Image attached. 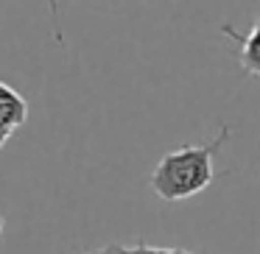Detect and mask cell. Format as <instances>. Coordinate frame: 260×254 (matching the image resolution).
<instances>
[{
    "instance_id": "obj_1",
    "label": "cell",
    "mask_w": 260,
    "mask_h": 254,
    "mask_svg": "<svg viewBox=\"0 0 260 254\" xmlns=\"http://www.w3.org/2000/svg\"><path fill=\"white\" fill-rule=\"evenodd\" d=\"M230 140V129L221 126L218 134L202 146H179L174 151L162 154L157 168L148 176V187L162 201H185L199 196L215 182V154Z\"/></svg>"
},
{
    "instance_id": "obj_3",
    "label": "cell",
    "mask_w": 260,
    "mask_h": 254,
    "mask_svg": "<svg viewBox=\"0 0 260 254\" xmlns=\"http://www.w3.org/2000/svg\"><path fill=\"white\" fill-rule=\"evenodd\" d=\"M25 118H28V103H25V98L17 90H12L9 84L0 81V126L9 134H14L25 123Z\"/></svg>"
},
{
    "instance_id": "obj_5",
    "label": "cell",
    "mask_w": 260,
    "mask_h": 254,
    "mask_svg": "<svg viewBox=\"0 0 260 254\" xmlns=\"http://www.w3.org/2000/svg\"><path fill=\"white\" fill-rule=\"evenodd\" d=\"M48 3V12H51V25H53V40L59 45H64V37H62V25H59V0H45Z\"/></svg>"
},
{
    "instance_id": "obj_6",
    "label": "cell",
    "mask_w": 260,
    "mask_h": 254,
    "mask_svg": "<svg viewBox=\"0 0 260 254\" xmlns=\"http://www.w3.org/2000/svg\"><path fill=\"white\" fill-rule=\"evenodd\" d=\"M9 137H12V134H9V131L3 129V126H0V148H3V146L9 142Z\"/></svg>"
},
{
    "instance_id": "obj_2",
    "label": "cell",
    "mask_w": 260,
    "mask_h": 254,
    "mask_svg": "<svg viewBox=\"0 0 260 254\" xmlns=\"http://www.w3.org/2000/svg\"><path fill=\"white\" fill-rule=\"evenodd\" d=\"M221 31H224L230 40L238 42V64H241L243 73L260 76V20H254L246 34L230 28V25H224Z\"/></svg>"
},
{
    "instance_id": "obj_7",
    "label": "cell",
    "mask_w": 260,
    "mask_h": 254,
    "mask_svg": "<svg viewBox=\"0 0 260 254\" xmlns=\"http://www.w3.org/2000/svg\"><path fill=\"white\" fill-rule=\"evenodd\" d=\"M3 226H6V221H3V215H0V235H3Z\"/></svg>"
},
{
    "instance_id": "obj_4",
    "label": "cell",
    "mask_w": 260,
    "mask_h": 254,
    "mask_svg": "<svg viewBox=\"0 0 260 254\" xmlns=\"http://www.w3.org/2000/svg\"><path fill=\"white\" fill-rule=\"evenodd\" d=\"M73 254H196V251H187L182 246H151L146 240H137V243H104L98 248H81V251Z\"/></svg>"
}]
</instances>
